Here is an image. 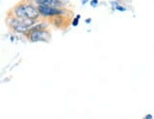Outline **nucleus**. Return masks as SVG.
Masks as SVG:
<instances>
[{
    "label": "nucleus",
    "mask_w": 154,
    "mask_h": 119,
    "mask_svg": "<svg viewBox=\"0 0 154 119\" xmlns=\"http://www.w3.org/2000/svg\"><path fill=\"white\" fill-rule=\"evenodd\" d=\"M91 18L86 19V23H91Z\"/></svg>",
    "instance_id": "11"
},
{
    "label": "nucleus",
    "mask_w": 154,
    "mask_h": 119,
    "mask_svg": "<svg viewBox=\"0 0 154 119\" xmlns=\"http://www.w3.org/2000/svg\"><path fill=\"white\" fill-rule=\"evenodd\" d=\"M81 1H82V5H85L86 3L88 2V0H81Z\"/></svg>",
    "instance_id": "10"
},
{
    "label": "nucleus",
    "mask_w": 154,
    "mask_h": 119,
    "mask_svg": "<svg viewBox=\"0 0 154 119\" xmlns=\"http://www.w3.org/2000/svg\"><path fill=\"white\" fill-rule=\"evenodd\" d=\"M80 17H81V15H80V14H77V15L75 16V18H74V19H73V21H72V26L76 27L77 25H78Z\"/></svg>",
    "instance_id": "8"
},
{
    "label": "nucleus",
    "mask_w": 154,
    "mask_h": 119,
    "mask_svg": "<svg viewBox=\"0 0 154 119\" xmlns=\"http://www.w3.org/2000/svg\"><path fill=\"white\" fill-rule=\"evenodd\" d=\"M62 6H63V3L61 2V0H52V1H51V4L50 7L59 9L60 7H62Z\"/></svg>",
    "instance_id": "6"
},
{
    "label": "nucleus",
    "mask_w": 154,
    "mask_h": 119,
    "mask_svg": "<svg viewBox=\"0 0 154 119\" xmlns=\"http://www.w3.org/2000/svg\"><path fill=\"white\" fill-rule=\"evenodd\" d=\"M152 118V115H147L146 116V119H151Z\"/></svg>",
    "instance_id": "12"
},
{
    "label": "nucleus",
    "mask_w": 154,
    "mask_h": 119,
    "mask_svg": "<svg viewBox=\"0 0 154 119\" xmlns=\"http://www.w3.org/2000/svg\"><path fill=\"white\" fill-rule=\"evenodd\" d=\"M39 14H42L44 16H58L64 14V11L60 9H56V8H52L50 6H41L38 5V7H36Z\"/></svg>",
    "instance_id": "4"
},
{
    "label": "nucleus",
    "mask_w": 154,
    "mask_h": 119,
    "mask_svg": "<svg viewBox=\"0 0 154 119\" xmlns=\"http://www.w3.org/2000/svg\"><path fill=\"white\" fill-rule=\"evenodd\" d=\"M35 3L41 6H51L52 0H34Z\"/></svg>",
    "instance_id": "7"
},
{
    "label": "nucleus",
    "mask_w": 154,
    "mask_h": 119,
    "mask_svg": "<svg viewBox=\"0 0 154 119\" xmlns=\"http://www.w3.org/2000/svg\"><path fill=\"white\" fill-rule=\"evenodd\" d=\"M14 16L21 19H37L40 14L36 7L31 3H19L14 9Z\"/></svg>",
    "instance_id": "1"
},
{
    "label": "nucleus",
    "mask_w": 154,
    "mask_h": 119,
    "mask_svg": "<svg viewBox=\"0 0 154 119\" xmlns=\"http://www.w3.org/2000/svg\"><path fill=\"white\" fill-rule=\"evenodd\" d=\"M26 34L29 41L32 43H36L39 42V41H41V42H48L51 38V33L46 30H36V31L29 32Z\"/></svg>",
    "instance_id": "3"
},
{
    "label": "nucleus",
    "mask_w": 154,
    "mask_h": 119,
    "mask_svg": "<svg viewBox=\"0 0 154 119\" xmlns=\"http://www.w3.org/2000/svg\"><path fill=\"white\" fill-rule=\"evenodd\" d=\"M110 4H111V7H112V9H113V10H117V11H125L127 10L126 8L122 7V6H121L120 4H118V3L115 2V1L110 2Z\"/></svg>",
    "instance_id": "5"
},
{
    "label": "nucleus",
    "mask_w": 154,
    "mask_h": 119,
    "mask_svg": "<svg viewBox=\"0 0 154 119\" xmlns=\"http://www.w3.org/2000/svg\"><path fill=\"white\" fill-rule=\"evenodd\" d=\"M7 23L10 28H11L14 32L19 33H26L28 30L32 27L35 23V20L32 19H21L15 16H11L8 18Z\"/></svg>",
    "instance_id": "2"
},
{
    "label": "nucleus",
    "mask_w": 154,
    "mask_h": 119,
    "mask_svg": "<svg viewBox=\"0 0 154 119\" xmlns=\"http://www.w3.org/2000/svg\"><path fill=\"white\" fill-rule=\"evenodd\" d=\"M91 6L92 8H96L98 4H99V0H91V2H90Z\"/></svg>",
    "instance_id": "9"
}]
</instances>
